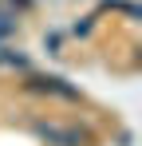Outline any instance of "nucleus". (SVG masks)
I'll return each mask as SVG.
<instances>
[{
	"label": "nucleus",
	"instance_id": "nucleus-1",
	"mask_svg": "<svg viewBox=\"0 0 142 146\" xmlns=\"http://www.w3.org/2000/svg\"><path fill=\"white\" fill-rule=\"evenodd\" d=\"M28 87H32V91H47V95H63V99H79V91L67 87L63 79H55V75H32Z\"/></svg>",
	"mask_w": 142,
	"mask_h": 146
},
{
	"label": "nucleus",
	"instance_id": "nucleus-2",
	"mask_svg": "<svg viewBox=\"0 0 142 146\" xmlns=\"http://www.w3.org/2000/svg\"><path fill=\"white\" fill-rule=\"evenodd\" d=\"M36 134L47 138V142H55V146H83L79 130H59V126H47V122H36Z\"/></svg>",
	"mask_w": 142,
	"mask_h": 146
},
{
	"label": "nucleus",
	"instance_id": "nucleus-3",
	"mask_svg": "<svg viewBox=\"0 0 142 146\" xmlns=\"http://www.w3.org/2000/svg\"><path fill=\"white\" fill-rule=\"evenodd\" d=\"M12 8H16V12H24V8H32V0H12Z\"/></svg>",
	"mask_w": 142,
	"mask_h": 146
},
{
	"label": "nucleus",
	"instance_id": "nucleus-4",
	"mask_svg": "<svg viewBox=\"0 0 142 146\" xmlns=\"http://www.w3.org/2000/svg\"><path fill=\"white\" fill-rule=\"evenodd\" d=\"M0 44H4V40H0Z\"/></svg>",
	"mask_w": 142,
	"mask_h": 146
}]
</instances>
